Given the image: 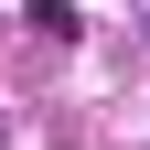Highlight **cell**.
<instances>
[{"label":"cell","mask_w":150,"mask_h":150,"mask_svg":"<svg viewBox=\"0 0 150 150\" xmlns=\"http://www.w3.org/2000/svg\"><path fill=\"white\" fill-rule=\"evenodd\" d=\"M22 22L43 32V43H75V32H86V22H75V0H22Z\"/></svg>","instance_id":"obj_1"}]
</instances>
